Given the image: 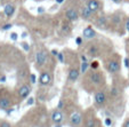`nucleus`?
Instances as JSON below:
<instances>
[{
    "label": "nucleus",
    "instance_id": "f257e3e1",
    "mask_svg": "<svg viewBox=\"0 0 129 127\" xmlns=\"http://www.w3.org/2000/svg\"><path fill=\"white\" fill-rule=\"evenodd\" d=\"M70 124L73 127H80L82 124V113L80 111H73L70 115Z\"/></svg>",
    "mask_w": 129,
    "mask_h": 127
},
{
    "label": "nucleus",
    "instance_id": "f03ea898",
    "mask_svg": "<svg viewBox=\"0 0 129 127\" xmlns=\"http://www.w3.org/2000/svg\"><path fill=\"white\" fill-rule=\"evenodd\" d=\"M89 80L95 85H102L104 84V74L98 71H93L89 74Z\"/></svg>",
    "mask_w": 129,
    "mask_h": 127
},
{
    "label": "nucleus",
    "instance_id": "7ed1b4c3",
    "mask_svg": "<svg viewBox=\"0 0 129 127\" xmlns=\"http://www.w3.org/2000/svg\"><path fill=\"white\" fill-rule=\"evenodd\" d=\"M106 98L107 96L104 90H98L94 95V100H95V103L97 104V107H104V104L106 103Z\"/></svg>",
    "mask_w": 129,
    "mask_h": 127
},
{
    "label": "nucleus",
    "instance_id": "20e7f679",
    "mask_svg": "<svg viewBox=\"0 0 129 127\" xmlns=\"http://www.w3.org/2000/svg\"><path fill=\"white\" fill-rule=\"evenodd\" d=\"M107 71H109L111 74H114V73H118L120 71V69H121V65H120L119 61L118 60H111V61H109V63H107Z\"/></svg>",
    "mask_w": 129,
    "mask_h": 127
},
{
    "label": "nucleus",
    "instance_id": "39448f33",
    "mask_svg": "<svg viewBox=\"0 0 129 127\" xmlns=\"http://www.w3.org/2000/svg\"><path fill=\"white\" fill-rule=\"evenodd\" d=\"M47 61V53L45 50H39L36 55V65L38 68L42 66Z\"/></svg>",
    "mask_w": 129,
    "mask_h": 127
},
{
    "label": "nucleus",
    "instance_id": "423d86ee",
    "mask_svg": "<svg viewBox=\"0 0 129 127\" xmlns=\"http://www.w3.org/2000/svg\"><path fill=\"white\" fill-rule=\"evenodd\" d=\"M30 93H31V86L25 84V85L21 86L20 89H18V96H20L21 100H25V98L29 97Z\"/></svg>",
    "mask_w": 129,
    "mask_h": 127
},
{
    "label": "nucleus",
    "instance_id": "0eeeda50",
    "mask_svg": "<svg viewBox=\"0 0 129 127\" xmlns=\"http://www.w3.org/2000/svg\"><path fill=\"white\" fill-rule=\"evenodd\" d=\"M65 17L68 18L69 22H74L79 18V14L76 9H73V8H70L65 12Z\"/></svg>",
    "mask_w": 129,
    "mask_h": 127
},
{
    "label": "nucleus",
    "instance_id": "6e6552de",
    "mask_svg": "<svg viewBox=\"0 0 129 127\" xmlns=\"http://www.w3.org/2000/svg\"><path fill=\"white\" fill-rule=\"evenodd\" d=\"M86 7H87L90 12L96 13L101 8V3L98 1V0H88Z\"/></svg>",
    "mask_w": 129,
    "mask_h": 127
},
{
    "label": "nucleus",
    "instance_id": "1a4fd4ad",
    "mask_svg": "<svg viewBox=\"0 0 129 127\" xmlns=\"http://www.w3.org/2000/svg\"><path fill=\"white\" fill-rule=\"evenodd\" d=\"M50 81H51V74L49 73V72L45 71V72H42V73L40 74V77H39L40 85L47 86V85H49V84H50Z\"/></svg>",
    "mask_w": 129,
    "mask_h": 127
},
{
    "label": "nucleus",
    "instance_id": "9d476101",
    "mask_svg": "<svg viewBox=\"0 0 129 127\" xmlns=\"http://www.w3.org/2000/svg\"><path fill=\"white\" fill-rule=\"evenodd\" d=\"M51 120H53V122L55 125L59 124L63 120V112L59 110H54L51 112Z\"/></svg>",
    "mask_w": 129,
    "mask_h": 127
},
{
    "label": "nucleus",
    "instance_id": "9b49d317",
    "mask_svg": "<svg viewBox=\"0 0 129 127\" xmlns=\"http://www.w3.org/2000/svg\"><path fill=\"white\" fill-rule=\"evenodd\" d=\"M83 37L87 39H91V38L96 37V31L91 27H87L83 29Z\"/></svg>",
    "mask_w": 129,
    "mask_h": 127
},
{
    "label": "nucleus",
    "instance_id": "f8f14e48",
    "mask_svg": "<svg viewBox=\"0 0 129 127\" xmlns=\"http://www.w3.org/2000/svg\"><path fill=\"white\" fill-rule=\"evenodd\" d=\"M79 74H80V71L78 69H70L69 71V74H68V78L70 81H76L77 79L79 78Z\"/></svg>",
    "mask_w": 129,
    "mask_h": 127
},
{
    "label": "nucleus",
    "instance_id": "ddd939ff",
    "mask_svg": "<svg viewBox=\"0 0 129 127\" xmlns=\"http://www.w3.org/2000/svg\"><path fill=\"white\" fill-rule=\"evenodd\" d=\"M4 13L6 14V16H7V17L13 16V15H14V13H15V6L12 5V4L6 5L5 8H4Z\"/></svg>",
    "mask_w": 129,
    "mask_h": 127
},
{
    "label": "nucleus",
    "instance_id": "4468645a",
    "mask_svg": "<svg viewBox=\"0 0 129 127\" xmlns=\"http://www.w3.org/2000/svg\"><path fill=\"white\" fill-rule=\"evenodd\" d=\"M88 54H89L91 57H96L100 55V48H98L96 45H91L88 48Z\"/></svg>",
    "mask_w": 129,
    "mask_h": 127
},
{
    "label": "nucleus",
    "instance_id": "2eb2a0df",
    "mask_svg": "<svg viewBox=\"0 0 129 127\" xmlns=\"http://www.w3.org/2000/svg\"><path fill=\"white\" fill-rule=\"evenodd\" d=\"M10 101L8 97H1L0 98V109L1 110H7L8 108H10Z\"/></svg>",
    "mask_w": 129,
    "mask_h": 127
},
{
    "label": "nucleus",
    "instance_id": "dca6fc26",
    "mask_svg": "<svg viewBox=\"0 0 129 127\" xmlns=\"http://www.w3.org/2000/svg\"><path fill=\"white\" fill-rule=\"evenodd\" d=\"M93 14L94 13L90 12L87 7H82V9H81V17H82L83 20H89L90 17L93 16Z\"/></svg>",
    "mask_w": 129,
    "mask_h": 127
},
{
    "label": "nucleus",
    "instance_id": "f3484780",
    "mask_svg": "<svg viewBox=\"0 0 129 127\" xmlns=\"http://www.w3.org/2000/svg\"><path fill=\"white\" fill-rule=\"evenodd\" d=\"M106 24H107V20L105 16H101L97 18V21H96V25H97L98 28H106Z\"/></svg>",
    "mask_w": 129,
    "mask_h": 127
},
{
    "label": "nucleus",
    "instance_id": "a211bd4d",
    "mask_svg": "<svg viewBox=\"0 0 129 127\" xmlns=\"http://www.w3.org/2000/svg\"><path fill=\"white\" fill-rule=\"evenodd\" d=\"M85 127H97V124H96V120L94 118H89V119L86 120Z\"/></svg>",
    "mask_w": 129,
    "mask_h": 127
},
{
    "label": "nucleus",
    "instance_id": "6ab92c4d",
    "mask_svg": "<svg viewBox=\"0 0 129 127\" xmlns=\"http://www.w3.org/2000/svg\"><path fill=\"white\" fill-rule=\"evenodd\" d=\"M88 68H89V63H88V62H86V63H81V65H80V72L81 73H86V72H87V70H88Z\"/></svg>",
    "mask_w": 129,
    "mask_h": 127
},
{
    "label": "nucleus",
    "instance_id": "aec40b11",
    "mask_svg": "<svg viewBox=\"0 0 129 127\" xmlns=\"http://www.w3.org/2000/svg\"><path fill=\"white\" fill-rule=\"evenodd\" d=\"M62 30L65 32H70L71 31V27H70V22H64L63 27H62Z\"/></svg>",
    "mask_w": 129,
    "mask_h": 127
},
{
    "label": "nucleus",
    "instance_id": "412c9836",
    "mask_svg": "<svg viewBox=\"0 0 129 127\" xmlns=\"http://www.w3.org/2000/svg\"><path fill=\"white\" fill-rule=\"evenodd\" d=\"M56 57H57V60H58L61 63H64V55H63V53H58Z\"/></svg>",
    "mask_w": 129,
    "mask_h": 127
},
{
    "label": "nucleus",
    "instance_id": "4be33fe9",
    "mask_svg": "<svg viewBox=\"0 0 129 127\" xmlns=\"http://www.w3.org/2000/svg\"><path fill=\"white\" fill-rule=\"evenodd\" d=\"M63 108H64V101H63V100H59L58 104H57V110L61 111L62 109H63Z\"/></svg>",
    "mask_w": 129,
    "mask_h": 127
},
{
    "label": "nucleus",
    "instance_id": "5701e85b",
    "mask_svg": "<svg viewBox=\"0 0 129 127\" xmlns=\"http://www.w3.org/2000/svg\"><path fill=\"white\" fill-rule=\"evenodd\" d=\"M104 124H105V126L110 127L111 125H112V119H111V118H106V119L104 120Z\"/></svg>",
    "mask_w": 129,
    "mask_h": 127
},
{
    "label": "nucleus",
    "instance_id": "b1692460",
    "mask_svg": "<svg viewBox=\"0 0 129 127\" xmlns=\"http://www.w3.org/2000/svg\"><path fill=\"white\" fill-rule=\"evenodd\" d=\"M36 78H37V77H36V74H34V73H31V74H30V81H31L32 84H34V83L37 81Z\"/></svg>",
    "mask_w": 129,
    "mask_h": 127
},
{
    "label": "nucleus",
    "instance_id": "393cba45",
    "mask_svg": "<svg viewBox=\"0 0 129 127\" xmlns=\"http://www.w3.org/2000/svg\"><path fill=\"white\" fill-rule=\"evenodd\" d=\"M90 66H91V69H94V70L98 69V62H97V61H94L93 63L90 64Z\"/></svg>",
    "mask_w": 129,
    "mask_h": 127
},
{
    "label": "nucleus",
    "instance_id": "a878e982",
    "mask_svg": "<svg viewBox=\"0 0 129 127\" xmlns=\"http://www.w3.org/2000/svg\"><path fill=\"white\" fill-rule=\"evenodd\" d=\"M82 41H83V40H82V38H81V37H77V39H76V44L78 45V46H80V45L82 44Z\"/></svg>",
    "mask_w": 129,
    "mask_h": 127
},
{
    "label": "nucleus",
    "instance_id": "bb28decb",
    "mask_svg": "<svg viewBox=\"0 0 129 127\" xmlns=\"http://www.w3.org/2000/svg\"><path fill=\"white\" fill-rule=\"evenodd\" d=\"M22 47L24 48L25 52H29V50H30V46L26 44V42H23V44H22Z\"/></svg>",
    "mask_w": 129,
    "mask_h": 127
},
{
    "label": "nucleus",
    "instance_id": "cd10ccee",
    "mask_svg": "<svg viewBox=\"0 0 129 127\" xmlns=\"http://www.w3.org/2000/svg\"><path fill=\"white\" fill-rule=\"evenodd\" d=\"M117 94H118V90H117V88H114V87H113L112 89H111V96H117Z\"/></svg>",
    "mask_w": 129,
    "mask_h": 127
},
{
    "label": "nucleus",
    "instance_id": "c85d7f7f",
    "mask_svg": "<svg viewBox=\"0 0 129 127\" xmlns=\"http://www.w3.org/2000/svg\"><path fill=\"white\" fill-rule=\"evenodd\" d=\"M0 127H12V126H10L9 122H7V121H3L1 124H0Z\"/></svg>",
    "mask_w": 129,
    "mask_h": 127
},
{
    "label": "nucleus",
    "instance_id": "c756f323",
    "mask_svg": "<svg viewBox=\"0 0 129 127\" xmlns=\"http://www.w3.org/2000/svg\"><path fill=\"white\" fill-rule=\"evenodd\" d=\"M113 22H114L115 24H118V23L120 22V17H118V15H114V16H113Z\"/></svg>",
    "mask_w": 129,
    "mask_h": 127
},
{
    "label": "nucleus",
    "instance_id": "7c9ffc66",
    "mask_svg": "<svg viewBox=\"0 0 129 127\" xmlns=\"http://www.w3.org/2000/svg\"><path fill=\"white\" fill-rule=\"evenodd\" d=\"M10 39H12L13 41H16L17 40V34L16 33H10Z\"/></svg>",
    "mask_w": 129,
    "mask_h": 127
},
{
    "label": "nucleus",
    "instance_id": "2f4dec72",
    "mask_svg": "<svg viewBox=\"0 0 129 127\" xmlns=\"http://www.w3.org/2000/svg\"><path fill=\"white\" fill-rule=\"evenodd\" d=\"M12 27H13V25L10 24V23H9V24H6V25H4V27H3V30H9V29H12Z\"/></svg>",
    "mask_w": 129,
    "mask_h": 127
},
{
    "label": "nucleus",
    "instance_id": "473e14b6",
    "mask_svg": "<svg viewBox=\"0 0 129 127\" xmlns=\"http://www.w3.org/2000/svg\"><path fill=\"white\" fill-rule=\"evenodd\" d=\"M33 102H34V100L32 97L27 98V105H32V104H33Z\"/></svg>",
    "mask_w": 129,
    "mask_h": 127
},
{
    "label": "nucleus",
    "instance_id": "72a5a7b5",
    "mask_svg": "<svg viewBox=\"0 0 129 127\" xmlns=\"http://www.w3.org/2000/svg\"><path fill=\"white\" fill-rule=\"evenodd\" d=\"M80 59H81V61L83 62V63H86V62H88V60H87V57L85 56V55H81L80 56Z\"/></svg>",
    "mask_w": 129,
    "mask_h": 127
},
{
    "label": "nucleus",
    "instance_id": "f704fd0d",
    "mask_svg": "<svg viewBox=\"0 0 129 127\" xmlns=\"http://www.w3.org/2000/svg\"><path fill=\"white\" fill-rule=\"evenodd\" d=\"M124 65L126 68H129V59H124Z\"/></svg>",
    "mask_w": 129,
    "mask_h": 127
},
{
    "label": "nucleus",
    "instance_id": "c9c22d12",
    "mask_svg": "<svg viewBox=\"0 0 129 127\" xmlns=\"http://www.w3.org/2000/svg\"><path fill=\"white\" fill-rule=\"evenodd\" d=\"M126 29H127V31L129 32V18L126 21Z\"/></svg>",
    "mask_w": 129,
    "mask_h": 127
},
{
    "label": "nucleus",
    "instance_id": "e433bc0d",
    "mask_svg": "<svg viewBox=\"0 0 129 127\" xmlns=\"http://www.w3.org/2000/svg\"><path fill=\"white\" fill-rule=\"evenodd\" d=\"M122 127H129V119H127L126 121H124V124H123Z\"/></svg>",
    "mask_w": 129,
    "mask_h": 127
},
{
    "label": "nucleus",
    "instance_id": "4c0bfd02",
    "mask_svg": "<svg viewBox=\"0 0 129 127\" xmlns=\"http://www.w3.org/2000/svg\"><path fill=\"white\" fill-rule=\"evenodd\" d=\"M51 53H53V55H55V56H57V54H58V52H57L56 49H53V50H51Z\"/></svg>",
    "mask_w": 129,
    "mask_h": 127
},
{
    "label": "nucleus",
    "instance_id": "58836bf2",
    "mask_svg": "<svg viewBox=\"0 0 129 127\" xmlns=\"http://www.w3.org/2000/svg\"><path fill=\"white\" fill-rule=\"evenodd\" d=\"M0 81H1V83H5V81H6V77L5 76L0 77Z\"/></svg>",
    "mask_w": 129,
    "mask_h": 127
},
{
    "label": "nucleus",
    "instance_id": "ea45409f",
    "mask_svg": "<svg viewBox=\"0 0 129 127\" xmlns=\"http://www.w3.org/2000/svg\"><path fill=\"white\" fill-rule=\"evenodd\" d=\"M38 13H44V8L39 7V8H38Z\"/></svg>",
    "mask_w": 129,
    "mask_h": 127
},
{
    "label": "nucleus",
    "instance_id": "a19ab883",
    "mask_svg": "<svg viewBox=\"0 0 129 127\" xmlns=\"http://www.w3.org/2000/svg\"><path fill=\"white\" fill-rule=\"evenodd\" d=\"M57 4H63L64 3V0H55Z\"/></svg>",
    "mask_w": 129,
    "mask_h": 127
},
{
    "label": "nucleus",
    "instance_id": "79ce46f5",
    "mask_svg": "<svg viewBox=\"0 0 129 127\" xmlns=\"http://www.w3.org/2000/svg\"><path fill=\"white\" fill-rule=\"evenodd\" d=\"M111 1H113V3H120V1H121V0H111Z\"/></svg>",
    "mask_w": 129,
    "mask_h": 127
},
{
    "label": "nucleus",
    "instance_id": "37998d69",
    "mask_svg": "<svg viewBox=\"0 0 129 127\" xmlns=\"http://www.w3.org/2000/svg\"><path fill=\"white\" fill-rule=\"evenodd\" d=\"M13 112V110H12V109H10V110H8L7 111V113H8V115H10V113H12Z\"/></svg>",
    "mask_w": 129,
    "mask_h": 127
},
{
    "label": "nucleus",
    "instance_id": "c03bdc74",
    "mask_svg": "<svg viewBox=\"0 0 129 127\" xmlns=\"http://www.w3.org/2000/svg\"><path fill=\"white\" fill-rule=\"evenodd\" d=\"M55 127H61V125H59V124H57V125H55Z\"/></svg>",
    "mask_w": 129,
    "mask_h": 127
}]
</instances>
